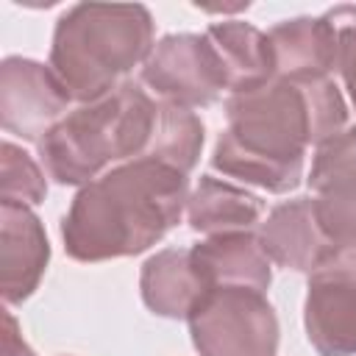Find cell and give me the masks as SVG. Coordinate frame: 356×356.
I'll return each instance as SVG.
<instances>
[{"label":"cell","instance_id":"3957f363","mask_svg":"<svg viewBox=\"0 0 356 356\" xmlns=\"http://www.w3.org/2000/svg\"><path fill=\"white\" fill-rule=\"evenodd\" d=\"M156 47V22L142 3H75L56 19L47 67L72 103H95L131 81Z\"/></svg>","mask_w":356,"mask_h":356},{"label":"cell","instance_id":"5bb4252c","mask_svg":"<svg viewBox=\"0 0 356 356\" xmlns=\"http://www.w3.org/2000/svg\"><path fill=\"white\" fill-rule=\"evenodd\" d=\"M203 33L209 36L222 64L228 95L259 89L275 78V61L267 31H259L245 19H222L211 22Z\"/></svg>","mask_w":356,"mask_h":356},{"label":"cell","instance_id":"5b68a950","mask_svg":"<svg viewBox=\"0 0 356 356\" xmlns=\"http://www.w3.org/2000/svg\"><path fill=\"white\" fill-rule=\"evenodd\" d=\"M197 356H275L278 317L264 292L214 286L186 317Z\"/></svg>","mask_w":356,"mask_h":356},{"label":"cell","instance_id":"30bf717a","mask_svg":"<svg viewBox=\"0 0 356 356\" xmlns=\"http://www.w3.org/2000/svg\"><path fill=\"white\" fill-rule=\"evenodd\" d=\"M47 261L50 242L36 211L19 203H0V286L6 306H17L36 292Z\"/></svg>","mask_w":356,"mask_h":356},{"label":"cell","instance_id":"9a60e30c","mask_svg":"<svg viewBox=\"0 0 356 356\" xmlns=\"http://www.w3.org/2000/svg\"><path fill=\"white\" fill-rule=\"evenodd\" d=\"M261 220H264V200L225 178H214L206 172L200 175L197 186L189 192L186 222L192 231L203 236L253 231L256 225H261Z\"/></svg>","mask_w":356,"mask_h":356},{"label":"cell","instance_id":"7a4b0ae2","mask_svg":"<svg viewBox=\"0 0 356 356\" xmlns=\"http://www.w3.org/2000/svg\"><path fill=\"white\" fill-rule=\"evenodd\" d=\"M189 175L156 159H134L81 186L61 220L75 261H108L159 245L186 214Z\"/></svg>","mask_w":356,"mask_h":356},{"label":"cell","instance_id":"e0dca14e","mask_svg":"<svg viewBox=\"0 0 356 356\" xmlns=\"http://www.w3.org/2000/svg\"><path fill=\"white\" fill-rule=\"evenodd\" d=\"M323 234L339 250H356V172L339 175L314 192Z\"/></svg>","mask_w":356,"mask_h":356},{"label":"cell","instance_id":"4fadbf2b","mask_svg":"<svg viewBox=\"0 0 356 356\" xmlns=\"http://www.w3.org/2000/svg\"><path fill=\"white\" fill-rule=\"evenodd\" d=\"M139 292L153 314L167 320H186L209 286L197 273L189 248H164L142 264Z\"/></svg>","mask_w":356,"mask_h":356},{"label":"cell","instance_id":"44dd1931","mask_svg":"<svg viewBox=\"0 0 356 356\" xmlns=\"http://www.w3.org/2000/svg\"><path fill=\"white\" fill-rule=\"evenodd\" d=\"M3 356H36L33 348L22 339L19 323L8 309L3 312Z\"/></svg>","mask_w":356,"mask_h":356},{"label":"cell","instance_id":"7402d4cb","mask_svg":"<svg viewBox=\"0 0 356 356\" xmlns=\"http://www.w3.org/2000/svg\"><path fill=\"white\" fill-rule=\"evenodd\" d=\"M348 89V97H350V106H353V111H356V81L350 83V86H345Z\"/></svg>","mask_w":356,"mask_h":356},{"label":"cell","instance_id":"7c38bea8","mask_svg":"<svg viewBox=\"0 0 356 356\" xmlns=\"http://www.w3.org/2000/svg\"><path fill=\"white\" fill-rule=\"evenodd\" d=\"M275 78L320 81L334 78V31L325 14L281 19L267 31Z\"/></svg>","mask_w":356,"mask_h":356},{"label":"cell","instance_id":"8fae6325","mask_svg":"<svg viewBox=\"0 0 356 356\" xmlns=\"http://www.w3.org/2000/svg\"><path fill=\"white\" fill-rule=\"evenodd\" d=\"M189 250L209 289L214 286H248L259 292L270 289L273 261L267 259L259 234L253 231L214 234L200 239Z\"/></svg>","mask_w":356,"mask_h":356},{"label":"cell","instance_id":"ffe728a7","mask_svg":"<svg viewBox=\"0 0 356 356\" xmlns=\"http://www.w3.org/2000/svg\"><path fill=\"white\" fill-rule=\"evenodd\" d=\"M334 31V75L345 86L356 81V6L342 3L325 11Z\"/></svg>","mask_w":356,"mask_h":356},{"label":"cell","instance_id":"6da1fadb","mask_svg":"<svg viewBox=\"0 0 356 356\" xmlns=\"http://www.w3.org/2000/svg\"><path fill=\"white\" fill-rule=\"evenodd\" d=\"M222 108L228 125L214 142L211 167L273 195L298 189L306 150L348 125V103L334 78H273L228 95Z\"/></svg>","mask_w":356,"mask_h":356},{"label":"cell","instance_id":"ac0fdd59","mask_svg":"<svg viewBox=\"0 0 356 356\" xmlns=\"http://www.w3.org/2000/svg\"><path fill=\"white\" fill-rule=\"evenodd\" d=\"M3 178H0V203H19V206H39L47 195V172L33 161L28 150L14 145L11 139L3 142Z\"/></svg>","mask_w":356,"mask_h":356},{"label":"cell","instance_id":"2e32d148","mask_svg":"<svg viewBox=\"0 0 356 356\" xmlns=\"http://www.w3.org/2000/svg\"><path fill=\"white\" fill-rule=\"evenodd\" d=\"M203 139H206L203 120L192 108L159 100V117H156L153 139H150V147L142 159H156L161 164L181 170L184 175H189L200 159Z\"/></svg>","mask_w":356,"mask_h":356},{"label":"cell","instance_id":"d6986e66","mask_svg":"<svg viewBox=\"0 0 356 356\" xmlns=\"http://www.w3.org/2000/svg\"><path fill=\"white\" fill-rule=\"evenodd\" d=\"M350 172H356V125H345L314 147L306 184L312 186V192H317L323 184Z\"/></svg>","mask_w":356,"mask_h":356},{"label":"cell","instance_id":"8992f818","mask_svg":"<svg viewBox=\"0 0 356 356\" xmlns=\"http://www.w3.org/2000/svg\"><path fill=\"white\" fill-rule=\"evenodd\" d=\"M139 78L161 103L192 111L217 103L222 92H228L222 64L206 33L161 36Z\"/></svg>","mask_w":356,"mask_h":356},{"label":"cell","instance_id":"ba28073f","mask_svg":"<svg viewBox=\"0 0 356 356\" xmlns=\"http://www.w3.org/2000/svg\"><path fill=\"white\" fill-rule=\"evenodd\" d=\"M70 92L47 64L8 56L0 64V125L25 142H42L72 108Z\"/></svg>","mask_w":356,"mask_h":356},{"label":"cell","instance_id":"277c9868","mask_svg":"<svg viewBox=\"0 0 356 356\" xmlns=\"http://www.w3.org/2000/svg\"><path fill=\"white\" fill-rule=\"evenodd\" d=\"M159 100L136 81L111 95L75 106L36 145L47 178L61 186H86L106 170L142 159L150 147Z\"/></svg>","mask_w":356,"mask_h":356},{"label":"cell","instance_id":"52a82bcc","mask_svg":"<svg viewBox=\"0 0 356 356\" xmlns=\"http://www.w3.org/2000/svg\"><path fill=\"white\" fill-rule=\"evenodd\" d=\"M303 325L320 356H356V250L309 273Z\"/></svg>","mask_w":356,"mask_h":356},{"label":"cell","instance_id":"9c48e42d","mask_svg":"<svg viewBox=\"0 0 356 356\" xmlns=\"http://www.w3.org/2000/svg\"><path fill=\"white\" fill-rule=\"evenodd\" d=\"M259 242L267 259L295 273H314L342 250L323 234L314 197L298 195L267 211L259 225Z\"/></svg>","mask_w":356,"mask_h":356}]
</instances>
